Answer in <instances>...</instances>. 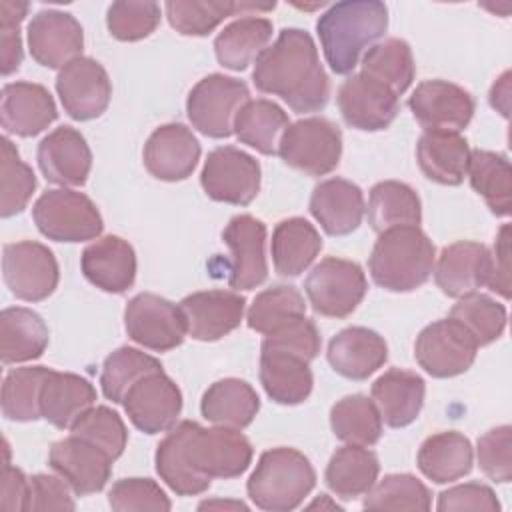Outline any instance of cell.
<instances>
[{
  "label": "cell",
  "instance_id": "51",
  "mask_svg": "<svg viewBox=\"0 0 512 512\" xmlns=\"http://www.w3.org/2000/svg\"><path fill=\"white\" fill-rule=\"evenodd\" d=\"M70 434L80 436L98 448H102L112 460L120 458L126 442H128V430L118 416L108 406H92L88 408L72 426Z\"/></svg>",
  "mask_w": 512,
  "mask_h": 512
},
{
  "label": "cell",
  "instance_id": "56",
  "mask_svg": "<svg viewBox=\"0 0 512 512\" xmlns=\"http://www.w3.org/2000/svg\"><path fill=\"white\" fill-rule=\"evenodd\" d=\"M436 508L440 512L446 510H482V512H498L500 502L494 490L480 482H466L444 490L438 496Z\"/></svg>",
  "mask_w": 512,
  "mask_h": 512
},
{
  "label": "cell",
  "instance_id": "8",
  "mask_svg": "<svg viewBox=\"0 0 512 512\" xmlns=\"http://www.w3.org/2000/svg\"><path fill=\"white\" fill-rule=\"evenodd\" d=\"M250 100L248 86L232 76L208 74L188 94L186 114L190 124L208 138L234 134V120Z\"/></svg>",
  "mask_w": 512,
  "mask_h": 512
},
{
  "label": "cell",
  "instance_id": "25",
  "mask_svg": "<svg viewBox=\"0 0 512 512\" xmlns=\"http://www.w3.org/2000/svg\"><path fill=\"white\" fill-rule=\"evenodd\" d=\"M80 268L86 280L96 288L122 294L136 280V254L124 238L108 234L84 248Z\"/></svg>",
  "mask_w": 512,
  "mask_h": 512
},
{
  "label": "cell",
  "instance_id": "12",
  "mask_svg": "<svg viewBox=\"0 0 512 512\" xmlns=\"http://www.w3.org/2000/svg\"><path fill=\"white\" fill-rule=\"evenodd\" d=\"M124 328L136 344L154 352H168L180 346L188 334L180 306L152 292H142L128 300Z\"/></svg>",
  "mask_w": 512,
  "mask_h": 512
},
{
  "label": "cell",
  "instance_id": "16",
  "mask_svg": "<svg viewBox=\"0 0 512 512\" xmlns=\"http://www.w3.org/2000/svg\"><path fill=\"white\" fill-rule=\"evenodd\" d=\"M124 410L130 422L144 434L168 432L182 412V392L162 372L140 378L124 396Z\"/></svg>",
  "mask_w": 512,
  "mask_h": 512
},
{
  "label": "cell",
  "instance_id": "23",
  "mask_svg": "<svg viewBox=\"0 0 512 512\" xmlns=\"http://www.w3.org/2000/svg\"><path fill=\"white\" fill-rule=\"evenodd\" d=\"M36 158L44 178L62 188L86 184L92 170L90 146L72 126H60L44 136Z\"/></svg>",
  "mask_w": 512,
  "mask_h": 512
},
{
  "label": "cell",
  "instance_id": "5",
  "mask_svg": "<svg viewBox=\"0 0 512 512\" xmlns=\"http://www.w3.org/2000/svg\"><path fill=\"white\" fill-rule=\"evenodd\" d=\"M316 486V472L310 460L296 448L278 446L262 452L248 478L250 500L268 512L298 508Z\"/></svg>",
  "mask_w": 512,
  "mask_h": 512
},
{
  "label": "cell",
  "instance_id": "17",
  "mask_svg": "<svg viewBox=\"0 0 512 512\" xmlns=\"http://www.w3.org/2000/svg\"><path fill=\"white\" fill-rule=\"evenodd\" d=\"M112 458L96 444L70 434L50 446L48 464L76 496L100 492L112 474Z\"/></svg>",
  "mask_w": 512,
  "mask_h": 512
},
{
  "label": "cell",
  "instance_id": "32",
  "mask_svg": "<svg viewBox=\"0 0 512 512\" xmlns=\"http://www.w3.org/2000/svg\"><path fill=\"white\" fill-rule=\"evenodd\" d=\"M320 250L322 238L306 218H286L272 232L270 252L274 270L284 278H296L308 270Z\"/></svg>",
  "mask_w": 512,
  "mask_h": 512
},
{
  "label": "cell",
  "instance_id": "58",
  "mask_svg": "<svg viewBox=\"0 0 512 512\" xmlns=\"http://www.w3.org/2000/svg\"><path fill=\"white\" fill-rule=\"evenodd\" d=\"M486 286L502 298H510V224H502L488 258Z\"/></svg>",
  "mask_w": 512,
  "mask_h": 512
},
{
  "label": "cell",
  "instance_id": "44",
  "mask_svg": "<svg viewBox=\"0 0 512 512\" xmlns=\"http://www.w3.org/2000/svg\"><path fill=\"white\" fill-rule=\"evenodd\" d=\"M330 426L338 440L354 446H374L382 436L380 412L364 394L340 398L330 408Z\"/></svg>",
  "mask_w": 512,
  "mask_h": 512
},
{
  "label": "cell",
  "instance_id": "10",
  "mask_svg": "<svg viewBox=\"0 0 512 512\" xmlns=\"http://www.w3.org/2000/svg\"><path fill=\"white\" fill-rule=\"evenodd\" d=\"M478 348L474 336L448 316L422 328L414 342V358L432 378H452L474 364Z\"/></svg>",
  "mask_w": 512,
  "mask_h": 512
},
{
  "label": "cell",
  "instance_id": "61",
  "mask_svg": "<svg viewBox=\"0 0 512 512\" xmlns=\"http://www.w3.org/2000/svg\"><path fill=\"white\" fill-rule=\"evenodd\" d=\"M28 4L26 2H14V0H2L0 2V26H20L24 18L28 16Z\"/></svg>",
  "mask_w": 512,
  "mask_h": 512
},
{
  "label": "cell",
  "instance_id": "62",
  "mask_svg": "<svg viewBox=\"0 0 512 512\" xmlns=\"http://www.w3.org/2000/svg\"><path fill=\"white\" fill-rule=\"evenodd\" d=\"M508 94H510V72H504L498 82H494L490 90V104L496 108L504 118H508Z\"/></svg>",
  "mask_w": 512,
  "mask_h": 512
},
{
  "label": "cell",
  "instance_id": "18",
  "mask_svg": "<svg viewBox=\"0 0 512 512\" xmlns=\"http://www.w3.org/2000/svg\"><path fill=\"white\" fill-rule=\"evenodd\" d=\"M336 100L344 122L362 132L386 130L398 114V96L362 72L340 84Z\"/></svg>",
  "mask_w": 512,
  "mask_h": 512
},
{
  "label": "cell",
  "instance_id": "4",
  "mask_svg": "<svg viewBox=\"0 0 512 512\" xmlns=\"http://www.w3.org/2000/svg\"><path fill=\"white\" fill-rule=\"evenodd\" d=\"M436 262V248L420 226H398L378 234L368 270L384 290L412 292L424 286Z\"/></svg>",
  "mask_w": 512,
  "mask_h": 512
},
{
  "label": "cell",
  "instance_id": "13",
  "mask_svg": "<svg viewBox=\"0 0 512 512\" xmlns=\"http://www.w3.org/2000/svg\"><path fill=\"white\" fill-rule=\"evenodd\" d=\"M2 276L12 296L24 302H40L56 290L60 270L48 246L22 240L4 246Z\"/></svg>",
  "mask_w": 512,
  "mask_h": 512
},
{
  "label": "cell",
  "instance_id": "39",
  "mask_svg": "<svg viewBox=\"0 0 512 512\" xmlns=\"http://www.w3.org/2000/svg\"><path fill=\"white\" fill-rule=\"evenodd\" d=\"M290 126L288 114L272 100H248L234 120V134L242 144H248L260 154H278V144L284 130Z\"/></svg>",
  "mask_w": 512,
  "mask_h": 512
},
{
  "label": "cell",
  "instance_id": "46",
  "mask_svg": "<svg viewBox=\"0 0 512 512\" xmlns=\"http://www.w3.org/2000/svg\"><path fill=\"white\" fill-rule=\"evenodd\" d=\"M162 372V364L132 346H120L112 354L106 356L100 372L102 394L114 404H122L128 390L144 376Z\"/></svg>",
  "mask_w": 512,
  "mask_h": 512
},
{
  "label": "cell",
  "instance_id": "41",
  "mask_svg": "<svg viewBox=\"0 0 512 512\" xmlns=\"http://www.w3.org/2000/svg\"><path fill=\"white\" fill-rule=\"evenodd\" d=\"M276 4H254V2H208V0H170L164 4L166 18L170 26L182 36H206L210 34L224 18L234 16L236 12L256 10L268 12Z\"/></svg>",
  "mask_w": 512,
  "mask_h": 512
},
{
  "label": "cell",
  "instance_id": "37",
  "mask_svg": "<svg viewBox=\"0 0 512 512\" xmlns=\"http://www.w3.org/2000/svg\"><path fill=\"white\" fill-rule=\"evenodd\" d=\"M270 38L272 22L268 18L244 14L242 18L224 26V30L216 36V60L228 70H246L268 48Z\"/></svg>",
  "mask_w": 512,
  "mask_h": 512
},
{
  "label": "cell",
  "instance_id": "64",
  "mask_svg": "<svg viewBox=\"0 0 512 512\" xmlns=\"http://www.w3.org/2000/svg\"><path fill=\"white\" fill-rule=\"evenodd\" d=\"M306 508H308V510H314V508H320V510H324V508H328V510H342V506L336 504L328 494H320V498H316L314 502H310Z\"/></svg>",
  "mask_w": 512,
  "mask_h": 512
},
{
  "label": "cell",
  "instance_id": "11",
  "mask_svg": "<svg viewBox=\"0 0 512 512\" xmlns=\"http://www.w3.org/2000/svg\"><path fill=\"white\" fill-rule=\"evenodd\" d=\"M260 180L258 160L236 146L214 148L200 174L206 196L232 206H248L260 192Z\"/></svg>",
  "mask_w": 512,
  "mask_h": 512
},
{
  "label": "cell",
  "instance_id": "57",
  "mask_svg": "<svg viewBox=\"0 0 512 512\" xmlns=\"http://www.w3.org/2000/svg\"><path fill=\"white\" fill-rule=\"evenodd\" d=\"M72 488L62 476L34 474L30 478L28 510H74Z\"/></svg>",
  "mask_w": 512,
  "mask_h": 512
},
{
  "label": "cell",
  "instance_id": "6",
  "mask_svg": "<svg viewBox=\"0 0 512 512\" xmlns=\"http://www.w3.org/2000/svg\"><path fill=\"white\" fill-rule=\"evenodd\" d=\"M32 218L42 236L54 242H86L102 234L104 222L96 204L70 188L46 190L32 206Z\"/></svg>",
  "mask_w": 512,
  "mask_h": 512
},
{
  "label": "cell",
  "instance_id": "22",
  "mask_svg": "<svg viewBox=\"0 0 512 512\" xmlns=\"http://www.w3.org/2000/svg\"><path fill=\"white\" fill-rule=\"evenodd\" d=\"M142 158L154 178L164 182L186 180L200 160V142L188 126L170 122L150 134Z\"/></svg>",
  "mask_w": 512,
  "mask_h": 512
},
{
  "label": "cell",
  "instance_id": "38",
  "mask_svg": "<svg viewBox=\"0 0 512 512\" xmlns=\"http://www.w3.org/2000/svg\"><path fill=\"white\" fill-rule=\"evenodd\" d=\"M380 474L378 456L368 446L346 444L338 448L324 472L328 488L344 500H354L370 492Z\"/></svg>",
  "mask_w": 512,
  "mask_h": 512
},
{
  "label": "cell",
  "instance_id": "1",
  "mask_svg": "<svg viewBox=\"0 0 512 512\" xmlns=\"http://www.w3.org/2000/svg\"><path fill=\"white\" fill-rule=\"evenodd\" d=\"M252 444L236 428H204L182 420L156 448V472L178 496H196L210 488L214 478H236L252 462Z\"/></svg>",
  "mask_w": 512,
  "mask_h": 512
},
{
  "label": "cell",
  "instance_id": "59",
  "mask_svg": "<svg viewBox=\"0 0 512 512\" xmlns=\"http://www.w3.org/2000/svg\"><path fill=\"white\" fill-rule=\"evenodd\" d=\"M30 502V478L10 462H4L0 508L6 512H26Z\"/></svg>",
  "mask_w": 512,
  "mask_h": 512
},
{
  "label": "cell",
  "instance_id": "7",
  "mask_svg": "<svg viewBox=\"0 0 512 512\" xmlns=\"http://www.w3.org/2000/svg\"><path fill=\"white\" fill-rule=\"evenodd\" d=\"M278 156L284 164L308 176L330 174L342 156V132L322 116L290 122L280 138Z\"/></svg>",
  "mask_w": 512,
  "mask_h": 512
},
{
  "label": "cell",
  "instance_id": "60",
  "mask_svg": "<svg viewBox=\"0 0 512 512\" xmlns=\"http://www.w3.org/2000/svg\"><path fill=\"white\" fill-rule=\"evenodd\" d=\"M24 50L20 38V26H0V70L2 76H10L22 64Z\"/></svg>",
  "mask_w": 512,
  "mask_h": 512
},
{
  "label": "cell",
  "instance_id": "24",
  "mask_svg": "<svg viewBox=\"0 0 512 512\" xmlns=\"http://www.w3.org/2000/svg\"><path fill=\"white\" fill-rule=\"evenodd\" d=\"M56 104L48 88L36 82H8L2 88L0 122L6 134L22 138L44 132L56 120Z\"/></svg>",
  "mask_w": 512,
  "mask_h": 512
},
{
  "label": "cell",
  "instance_id": "49",
  "mask_svg": "<svg viewBox=\"0 0 512 512\" xmlns=\"http://www.w3.org/2000/svg\"><path fill=\"white\" fill-rule=\"evenodd\" d=\"M36 190V176L32 168L20 158L16 146L8 136L2 138L0 160V216L10 218L20 214Z\"/></svg>",
  "mask_w": 512,
  "mask_h": 512
},
{
  "label": "cell",
  "instance_id": "36",
  "mask_svg": "<svg viewBox=\"0 0 512 512\" xmlns=\"http://www.w3.org/2000/svg\"><path fill=\"white\" fill-rule=\"evenodd\" d=\"M416 462L428 480L436 484H448L472 470L474 450L464 434L446 430L432 434L422 442Z\"/></svg>",
  "mask_w": 512,
  "mask_h": 512
},
{
  "label": "cell",
  "instance_id": "15",
  "mask_svg": "<svg viewBox=\"0 0 512 512\" xmlns=\"http://www.w3.org/2000/svg\"><path fill=\"white\" fill-rule=\"evenodd\" d=\"M410 112L424 130L460 132L474 116V98L448 80H424L408 100Z\"/></svg>",
  "mask_w": 512,
  "mask_h": 512
},
{
  "label": "cell",
  "instance_id": "48",
  "mask_svg": "<svg viewBox=\"0 0 512 512\" xmlns=\"http://www.w3.org/2000/svg\"><path fill=\"white\" fill-rule=\"evenodd\" d=\"M450 318L458 320L476 340L478 346H488L498 340L506 328V308L494 298L472 292L452 306Z\"/></svg>",
  "mask_w": 512,
  "mask_h": 512
},
{
  "label": "cell",
  "instance_id": "45",
  "mask_svg": "<svg viewBox=\"0 0 512 512\" xmlns=\"http://www.w3.org/2000/svg\"><path fill=\"white\" fill-rule=\"evenodd\" d=\"M52 368L22 366L6 374L2 382V414L12 422H34L42 418L40 392Z\"/></svg>",
  "mask_w": 512,
  "mask_h": 512
},
{
  "label": "cell",
  "instance_id": "3",
  "mask_svg": "<svg viewBox=\"0 0 512 512\" xmlns=\"http://www.w3.org/2000/svg\"><path fill=\"white\" fill-rule=\"evenodd\" d=\"M386 28L388 8L378 0L336 2L316 20L320 46L334 74H350Z\"/></svg>",
  "mask_w": 512,
  "mask_h": 512
},
{
  "label": "cell",
  "instance_id": "21",
  "mask_svg": "<svg viewBox=\"0 0 512 512\" xmlns=\"http://www.w3.org/2000/svg\"><path fill=\"white\" fill-rule=\"evenodd\" d=\"M194 340L214 342L234 332L246 310V298L226 290L192 292L178 304Z\"/></svg>",
  "mask_w": 512,
  "mask_h": 512
},
{
  "label": "cell",
  "instance_id": "63",
  "mask_svg": "<svg viewBox=\"0 0 512 512\" xmlns=\"http://www.w3.org/2000/svg\"><path fill=\"white\" fill-rule=\"evenodd\" d=\"M210 508H224V510H248L244 502L238 500H204L198 504V510H210Z\"/></svg>",
  "mask_w": 512,
  "mask_h": 512
},
{
  "label": "cell",
  "instance_id": "26",
  "mask_svg": "<svg viewBox=\"0 0 512 512\" xmlns=\"http://www.w3.org/2000/svg\"><path fill=\"white\" fill-rule=\"evenodd\" d=\"M364 194L358 184L346 178H328L314 186L310 214L330 236L354 232L364 218Z\"/></svg>",
  "mask_w": 512,
  "mask_h": 512
},
{
  "label": "cell",
  "instance_id": "2",
  "mask_svg": "<svg viewBox=\"0 0 512 512\" xmlns=\"http://www.w3.org/2000/svg\"><path fill=\"white\" fill-rule=\"evenodd\" d=\"M254 86L280 96L294 112H318L330 98V80L320 64L312 36L302 28H284L254 62Z\"/></svg>",
  "mask_w": 512,
  "mask_h": 512
},
{
  "label": "cell",
  "instance_id": "50",
  "mask_svg": "<svg viewBox=\"0 0 512 512\" xmlns=\"http://www.w3.org/2000/svg\"><path fill=\"white\" fill-rule=\"evenodd\" d=\"M366 510H430L432 494L412 474H388L364 494Z\"/></svg>",
  "mask_w": 512,
  "mask_h": 512
},
{
  "label": "cell",
  "instance_id": "47",
  "mask_svg": "<svg viewBox=\"0 0 512 512\" xmlns=\"http://www.w3.org/2000/svg\"><path fill=\"white\" fill-rule=\"evenodd\" d=\"M300 316H306L304 296L290 284H278L262 290L252 300L246 312V322L250 330L266 336Z\"/></svg>",
  "mask_w": 512,
  "mask_h": 512
},
{
  "label": "cell",
  "instance_id": "31",
  "mask_svg": "<svg viewBox=\"0 0 512 512\" xmlns=\"http://www.w3.org/2000/svg\"><path fill=\"white\" fill-rule=\"evenodd\" d=\"M94 402L96 388L74 372L50 370L40 392L42 418L60 430L70 428Z\"/></svg>",
  "mask_w": 512,
  "mask_h": 512
},
{
  "label": "cell",
  "instance_id": "9",
  "mask_svg": "<svg viewBox=\"0 0 512 512\" xmlns=\"http://www.w3.org/2000/svg\"><path fill=\"white\" fill-rule=\"evenodd\" d=\"M304 290L316 314L346 318L364 300L368 282L360 264L328 256L310 270Z\"/></svg>",
  "mask_w": 512,
  "mask_h": 512
},
{
  "label": "cell",
  "instance_id": "27",
  "mask_svg": "<svg viewBox=\"0 0 512 512\" xmlns=\"http://www.w3.org/2000/svg\"><path fill=\"white\" fill-rule=\"evenodd\" d=\"M490 250L472 240H460L442 248L434 262L436 286L450 298H462L486 286Z\"/></svg>",
  "mask_w": 512,
  "mask_h": 512
},
{
  "label": "cell",
  "instance_id": "52",
  "mask_svg": "<svg viewBox=\"0 0 512 512\" xmlns=\"http://www.w3.org/2000/svg\"><path fill=\"white\" fill-rule=\"evenodd\" d=\"M160 14L156 2H112L106 12V26L116 40L136 42L158 28Z\"/></svg>",
  "mask_w": 512,
  "mask_h": 512
},
{
  "label": "cell",
  "instance_id": "30",
  "mask_svg": "<svg viewBox=\"0 0 512 512\" xmlns=\"http://www.w3.org/2000/svg\"><path fill=\"white\" fill-rule=\"evenodd\" d=\"M422 174L442 186H458L466 178L470 146L460 132L424 130L416 144Z\"/></svg>",
  "mask_w": 512,
  "mask_h": 512
},
{
  "label": "cell",
  "instance_id": "20",
  "mask_svg": "<svg viewBox=\"0 0 512 512\" xmlns=\"http://www.w3.org/2000/svg\"><path fill=\"white\" fill-rule=\"evenodd\" d=\"M84 32L80 22L62 10H40L28 24L30 56L44 68L62 70L80 58Z\"/></svg>",
  "mask_w": 512,
  "mask_h": 512
},
{
  "label": "cell",
  "instance_id": "40",
  "mask_svg": "<svg viewBox=\"0 0 512 512\" xmlns=\"http://www.w3.org/2000/svg\"><path fill=\"white\" fill-rule=\"evenodd\" d=\"M368 222L378 234L398 226H420L422 204L414 188L398 180L372 186L368 196Z\"/></svg>",
  "mask_w": 512,
  "mask_h": 512
},
{
  "label": "cell",
  "instance_id": "33",
  "mask_svg": "<svg viewBox=\"0 0 512 512\" xmlns=\"http://www.w3.org/2000/svg\"><path fill=\"white\" fill-rule=\"evenodd\" d=\"M50 332L40 314L30 308L12 306L0 314V360L2 364H18L36 360L44 354Z\"/></svg>",
  "mask_w": 512,
  "mask_h": 512
},
{
  "label": "cell",
  "instance_id": "55",
  "mask_svg": "<svg viewBox=\"0 0 512 512\" xmlns=\"http://www.w3.org/2000/svg\"><path fill=\"white\" fill-rule=\"evenodd\" d=\"M476 458L480 470L498 484L512 480V428L496 426L478 438Z\"/></svg>",
  "mask_w": 512,
  "mask_h": 512
},
{
  "label": "cell",
  "instance_id": "54",
  "mask_svg": "<svg viewBox=\"0 0 512 512\" xmlns=\"http://www.w3.org/2000/svg\"><path fill=\"white\" fill-rule=\"evenodd\" d=\"M320 346H322V338H320L316 324L310 318L300 316V318L276 328L274 332L266 334L260 350L286 352V354L298 356L306 362H312L320 354Z\"/></svg>",
  "mask_w": 512,
  "mask_h": 512
},
{
  "label": "cell",
  "instance_id": "35",
  "mask_svg": "<svg viewBox=\"0 0 512 512\" xmlns=\"http://www.w3.org/2000/svg\"><path fill=\"white\" fill-rule=\"evenodd\" d=\"M260 410V398L256 390L240 378H222L214 382L202 396V416L226 428L242 430L252 424Z\"/></svg>",
  "mask_w": 512,
  "mask_h": 512
},
{
  "label": "cell",
  "instance_id": "28",
  "mask_svg": "<svg viewBox=\"0 0 512 512\" xmlns=\"http://www.w3.org/2000/svg\"><path fill=\"white\" fill-rule=\"evenodd\" d=\"M424 396V378L402 368L386 370L370 388V398L376 404L382 422L390 428H404L412 424L424 406Z\"/></svg>",
  "mask_w": 512,
  "mask_h": 512
},
{
  "label": "cell",
  "instance_id": "19",
  "mask_svg": "<svg viewBox=\"0 0 512 512\" xmlns=\"http://www.w3.org/2000/svg\"><path fill=\"white\" fill-rule=\"evenodd\" d=\"M222 240L230 250V288L252 290L260 286L268 278L264 222L250 214H238L226 224Z\"/></svg>",
  "mask_w": 512,
  "mask_h": 512
},
{
  "label": "cell",
  "instance_id": "43",
  "mask_svg": "<svg viewBox=\"0 0 512 512\" xmlns=\"http://www.w3.org/2000/svg\"><path fill=\"white\" fill-rule=\"evenodd\" d=\"M362 74L378 80L396 96L404 94L416 74L410 44L402 38H386L376 42L362 56Z\"/></svg>",
  "mask_w": 512,
  "mask_h": 512
},
{
  "label": "cell",
  "instance_id": "34",
  "mask_svg": "<svg viewBox=\"0 0 512 512\" xmlns=\"http://www.w3.org/2000/svg\"><path fill=\"white\" fill-rule=\"evenodd\" d=\"M260 382L270 400L282 406L302 404L314 386L310 362L286 352H260Z\"/></svg>",
  "mask_w": 512,
  "mask_h": 512
},
{
  "label": "cell",
  "instance_id": "29",
  "mask_svg": "<svg viewBox=\"0 0 512 512\" xmlns=\"http://www.w3.org/2000/svg\"><path fill=\"white\" fill-rule=\"evenodd\" d=\"M326 356L336 374L348 380H366L388 360V346L378 332L350 326L330 340Z\"/></svg>",
  "mask_w": 512,
  "mask_h": 512
},
{
  "label": "cell",
  "instance_id": "14",
  "mask_svg": "<svg viewBox=\"0 0 512 512\" xmlns=\"http://www.w3.org/2000/svg\"><path fill=\"white\" fill-rule=\"evenodd\" d=\"M56 92L64 112L74 120L86 122L106 112L112 98V84L98 60L80 56L58 72Z\"/></svg>",
  "mask_w": 512,
  "mask_h": 512
},
{
  "label": "cell",
  "instance_id": "42",
  "mask_svg": "<svg viewBox=\"0 0 512 512\" xmlns=\"http://www.w3.org/2000/svg\"><path fill=\"white\" fill-rule=\"evenodd\" d=\"M470 186L478 196L484 198L486 206L496 216L510 214L512 196V170L504 154L492 150H470L466 168Z\"/></svg>",
  "mask_w": 512,
  "mask_h": 512
},
{
  "label": "cell",
  "instance_id": "53",
  "mask_svg": "<svg viewBox=\"0 0 512 512\" xmlns=\"http://www.w3.org/2000/svg\"><path fill=\"white\" fill-rule=\"evenodd\" d=\"M108 504L116 512H166L172 508L166 492L150 478H122L108 492Z\"/></svg>",
  "mask_w": 512,
  "mask_h": 512
}]
</instances>
